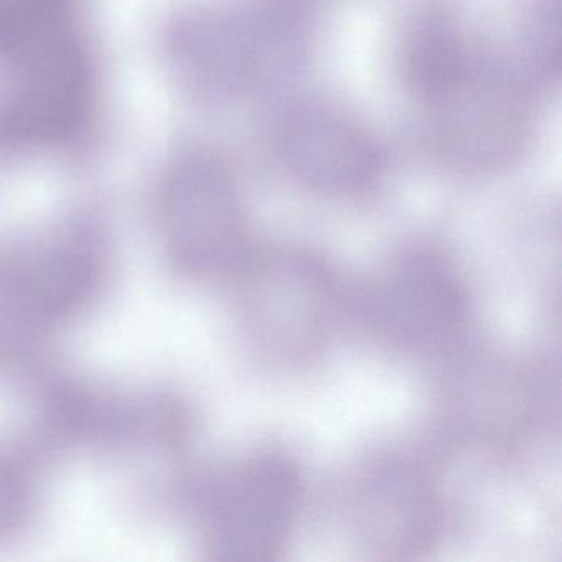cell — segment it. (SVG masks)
<instances>
[{
    "label": "cell",
    "instance_id": "6da1fadb",
    "mask_svg": "<svg viewBox=\"0 0 562 562\" xmlns=\"http://www.w3.org/2000/svg\"><path fill=\"white\" fill-rule=\"evenodd\" d=\"M246 338L259 360L279 370L311 367L328 347L340 292L330 269L311 252L269 249L238 271Z\"/></svg>",
    "mask_w": 562,
    "mask_h": 562
},
{
    "label": "cell",
    "instance_id": "7a4b0ae2",
    "mask_svg": "<svg viewBox=\"0 0 562 562\" xmlns=\"http://www.w3.org/2000/svg\"><path fill=\"white\" fill-rule=\"evenodd\" d=\"M531 88L486 48L420 108L440 156L465 172H495L518 159L531 137Z\"/></svg>",
    "mask_w": 562,
    "mask_h": 562
},
{
    "label": "cell",
    "instance_id": "3957f363",
    "mask_svg": "<svg viewBox=\"0 0 562 562\" xmlns=\"http://www.w3.org/2000/svg\"><path fill=\"white\" fill-rule=\"evenodd\" d=\"M364 325L384 347L419 358L449 357L470 327L469 289L449 259L409 249L391 259L360 297Z\"/></svg>",
    "mask_w": 562,
    "mask_h": 562
},
{
    "label": "cell",
    "instance_id": "277c9868",
    "mask_svg": "<svg viewBox=\"0 0 562 562\" xmlns=\"http://www.w3.org/2000/svg\"><path fill=\"white\" fill-rule=\"evenodd\" d=\"M302 502L304 479L289 453H249L233 467L213 499V549L233 561H274L288 546Z\"/></svg>",
    "mask_w": 562,
    "mask_h": 562
},
{
    "label": "cell",
    "instance_id": "5b68a950",
    "mask_svg": "<svg viewBox=\"0 0 562 562\" xmlns=\"http://www.w3.org/2000/svg\"><path fill=\"white\" fill-rule=\"evenodd\" d=\"M347 509L351 538L371 559L413 561L442 538V496L429 472L407 457H381L364 467Z\"/></svg>",
    "mask_w": 562,
    "mask_h": 562
},
{
    "label": "cell",
    "instance_id": "8992f818",
    "mask_svg": "<svg viewBox=\"0 0 562 562\" xmlns=\"http://www.w3.org/2000/svg\"><path fill=\"white\" fill-rule=\"evenodd\" d=\"M274 146L285 173L327 199L364 195L383 176L380 144L360 121L338 108H295L279 124Z\"/></svg>",
    "mask_w": 562,
    "mask_h": 562
},
{
    "label": "cell",
    "instance_id": "52a82bcc",
    "mask_svg": "<svg viewBox=\"0 0 562 562\" xmlns=\"http://www.w3.org/2000/svg\"><path fill=\"white\" fill-rule=\"evenodd\" d=\"M169 223L177 259L192 272H238L248 259L241 193L228 167L218 160H195L180 173Z\"/></svg>",
    "mask_w": 562,
    "mask_h": 562
},
{
    "label": "cell",
    "instance_id": "ba28073f",
    "mask_svg": "<svg viewBox=\"0 0 562 562\" xmlns=\"http://www.w3.org/2000/svg\"><path fill=\"white\" fill-rule=\"evenodd\" d=\"M505 45L490 50L529 87L555 80L561 65L559 0H516Z\"/></svg>",
    "mask_w": 562,
    "mask_h": 562
}]
</instances>
